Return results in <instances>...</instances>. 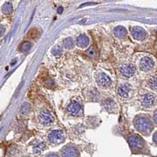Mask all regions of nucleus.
Here are the masks:
<instances>
[{"mask_svg": "<svg viewBox=\"0 0 157 157\" xmlns=\"http://www.w3.org/2000/svg\"><path fill=\"white\" fill-rule=\"evenodd\" d=\"M154 140H155V141L157 142V133H156V134H155V136H154Z\"/></svg>", "mask_w": 157, "mask_h": 157, "instance_id": "nucleus-25", "label": "nucleus"}, {"mask_svg": "<svg viewBox=\"0 0 157 157\" xmlns=\"http://www.w3.org/2000/svg\"><path fill=\"white\" fill-rule=\"evenodd\" d=\"M103 107L106 108L107 111L111 112V113H115L118 111V105H117L116 102L111 98H107L104 100L103 102Z\"/></svg>", "mask_w": 157, "mask_h": 157, "instance_id": "nucleus-10", "label": "nucleus"}, {"mask_svg": "<svg viewBox=\"0 0 157 157\" xmlns=\"http://www.w3.org/2000/svg\"><path fill=\"white\" fill-rule=\"evenodd\" d=\"M133 138H131L130 141H129L130 145L133 146V148H141L143 145V141L136 136H133Z\"/></svg>", "mask_w": 157, "mask_h": 157, "instance_id": "nucleus-15", "label": "nucleus"}, {"mask_svg": "<svg viewBox=\"0 0 157 157\" xmlns=\"http://www.w3.org/2000/svg\"><path fill=\"white\" fill-rule=\"evenodd\" d=\"M154 119H155V122L156 123V124H157V111H155V115H154Z\"/></svg>", "mask_w": 157, "mask_h": 157, "instance_id": "nucleus-23", "label": "nucleus"}, {"mask_svg": "<svg viewBox=\"0 0 157 157\" xmlns=\"http://www.w3.org/2000/svg\"><path fill=\"white\" fill-rule=\"evenodd\" d=\"M63 46L66 48H67V49H71V48H73V46H74V42H73L72 39H67L63 42Z\"/></svg>", "mask_w": 157, "mask_h": 157, "instance_id": "nucleus-20", "label": "nucleus"}, {"mask_svg": "<svg viewBox=\"0 0 157 157\" xmlns=\"http://www.w3.org/2000/svg\"><path fill=\"white\" fill-rule=\"evenodd\" d=\"M135 127L143 134H149L152 130V124L148 118L145 116H138L134 121Z\"/></svg>", "mask_w": 157, "mask_h": 157, "instance_id": "nucleus-2", "label": "nucleus"}, {"mask_svg": "<svg viewBox=\"0 0 157 157\" xmlns=\"http://www.w3.org/2000/svg\"><path fill=\"white\" fill-rule=\"evenodd\" d=\"M39 122L44 126H48L54 122V119L52 113L47 109H43L38 115Z\"/></svg>", "mask_w": 157, "mask_h": 157, "instance_id": "nucleus-7", "label": "nucleus"}, {"mask_svg": "<svg viewBox=\"0 0 157 157\" xmlns=\"http://www.w3.org/2000/svg\"><path fill=\"white\" fill-rule=\"evenodd\" d=\"M86 54L89 56V58H96L97 55L96 50V49H95L94 47H91L90 49H89V50H87Z\"/></svg>", "mask_w": 157, "mask_h": 157, "instance_id": "nucleus-19", "label": "nucleus"}, {"mask_svg": "<svg viewBox=\"0 0 157 157\" xmlns=\"http://www.w3.org/2000/svg\"><path fill=\"white\" fill-rule=\"evenodd\" d=\"M146 85L151 89L157 92V74L149 76L146 80Z\"/></svg>", "mask_w": 157, "mask_h": 157, "instance_id": "nucleus-13", "label": "nucleus"}, {"mask_svg": "<svg viewBox=\"0 0 157 157\" xmlns=\"http://www.w3.org/2000/svg\"><path fill=\"white\" fill-rule=\"evenodd\" d=\"M30 47H31L30 42H23V43L21 45L20 50H21V51L25 52V51H27L28 50H29V49H30Z\"/></svg>", "mask_w": 157, "mask_h": 157, "instance_id": "nucleus-21", "label": "nucleus"}, {"mask_svg": "<svg viewBox=\"0 0 157 157\" xmlns=\"http://www.w3.org/2000/svg\"><path fill=\"white\" fill-rule=\"evenodd\" d=\"M2 10L4 14H10L13 10V6L11 3L10 2H6L2 6Z\"/></svg>", "mask_w": 157, "mask_h": 157, "instance_id": "nucleus-17", "label": "nucleus"}, {"mask_svg": "<svg viewBox=\"0 0 157 157\" xmlns=\"http://www.w3.org/2000/svg\"><path fill=\"white\" fill-rule=\"evenodd\" d=\"M63 157H78V152L73 146H67L63 149Z\"/></svg>", "mask_w": 157, "mask_h": 157, "instance_id": "nucleus-11", "label": "nucleus"}, {"mask_svg": "<svg viewBox=\"0 0 157 157\" xmlns=\"http://www.w3.org/2000/svg\"><path fill=\"white\" fill-rule=\"evenodd\" d=\"M5 32V28L2 25H0V36H2V34Z\"/></svg>", "mask_w": 157, "mask_h": 157, "instance_id": "nucleus-22", "label": "nucleus"}, {"mask_svg": "<svg viewBox=\"0 0 157 157\" xmlns=\"http://www.w3.org/2000/svg\"><path fill=\"white\" fill-rule=\"evenodd\" d=\"M47 157H58V156L57 155H55V154H51V155H49Z\"/></svg>", "mask_w": 157, "mask_h": 157, "instance_id": "nucleus-24", "label": "nucleus"}, {"mask_svg": "<svg viewBox=\"0 0 157 157\" xmlns=\"http://www.w3.org/2000/svg\"><path fill=\"white\" fill-rule=\"evenodd\" d=\"M132 35H133V36L136 39L142 40L143 39L145 38L146 32H145V30L142 29L141 28L135 27V28H133V29L132 30Z\"/></svg>", "mask_w": 157, "mask_h": 157, "instance_id": "nucleus-12", "label": "nucleus"}, {"mask_svg": "<svg viewBox=\"0 0 157 157\" xmlns=\"http://www.w3.org/2000/svg\"><path fill=\"white\" fill-rule=\"evenodd\" d=\"M133 92V88L129 85V83H123L119 85L117 89V93L121 99L128 100L130 98L131 94Z\"/></svg>", "mask_w": 157, "mask_h": 157, "instance_id": "nucleus-5", "label": "nucleus"}, {"mask_svg": "<svg viewBox=\"0 0 157 157\" xmlns=\"http://www.w3.org/2000/svg\"><path fill=\"white\" fill-rule=\"evenodd\" d=\"M67 111L73 116L79 117L83 115V104L78 98L73 99L67 107Z\"/></svg>", "mask_w": 157, "mask_h": 157, "instance_id": "nucleus-3", "label": "nucleus"}, {"mask_svg": "<svg viewBox=\"0 0 157 157\" xmlns=\"http://www.w3.org/2000/svg\"><path fill=\"white\" fill-rule=\"evenodd\" d=\"M156 96L151 93H145L140 97V102L141 105L145 108L152 107L156 102Z\"/></svg>", "mask_w": 157, "mask_h": 157, "instance_id": "nucleus-6", "label": "nucleus"}, {"mask_svg": "<svg viewBox=\"0 0 157 157\" xmlns=\"http://www.w3.org/2000/svg\"><path fill=\"white\" fill-rule=\"evenodd\" d=\"M96 80L100 87L102 89H108L112 85V81H111V78L107 76V74L103 73V72H99L96 74Z\"/></svg>", "mask_w": 157, "mask_h": 157, "instance_id": "nucleus-4", "label": "nucleus"}, {"mask_svg": "<svg viewBox=\"0 0 157 157\" xmlns=\"http://www.w3.org/2000/svg\"><path fill=\"white\" fill-rule=\"evenodd\" d=\"M45 149V145L44 143H40L38 145H36L34 148H33V152L34 153L37 154V153H41V152L44 151V149Z\"/></svg>", "mask_w": 157, "mask_h": 157, "instance_id": "nucleus-18", "label": "nucleus"}, {"mask_svg": "<svg viewBox=\"0 0 157 157\" xmlns=\"http://www.w3.org/2000/svg\"><path fill=\"white\" fill-rule=\"evenodd\" d=\"M89 43V39L85 35H81L77 39V45L81 48H85Z\"/></svg>", "mask_w": 157, "mask_h": 157, "instance_id": "nucleus-14", "label": "nucleus"}, {"mask_svg": "<svg viewBox=\"0 0 157 157\" xmlns=\"http://www.w3.org/2000/svg\"><path fill=\"white\" fill-rule=\"evenodd\" d=\"M115 36H118L119 38H121V37H124L126 34V31L124 28L123 27H118L117 28H115Z\"/></svg>", "mask_w": 157, "mask_h": 157, "instance_id": "nucleus-16", "label": "nucleus"}, {"mask_svg": "<svg viewBox=\"0 0 157 157\" xmlns=\"http://www.w3.org/2000/svg\"><path fill=\"white\" fill-rule=\"evenodd\" d=\"M137 68L141 72L148 73L152 72L155 68V60L149 54H141L136 60Z\"/></svg>", "mask_w": 157, "mask_h": 157, "instance_id": "nucleus-1", "label": "nucleus"}, {"mask_svg": "<svg viewBox=\"0 0 157 157\" xmlns=\"http://www.w3.org/2000/svg\"><path fill=\"white\" fill-rule=\"evenodd\" d=\"M119 73L121 74L123 77L130 78L134 76L135 72H136V68L133 64L125 63V64H122L119 66Z\"/></svg>", "mask_w": 157, "mask_h": 157, "instance_id": "nucleus-8", "label": "nucleus"}, {"mask_svg": "<svg viewBox=\"0 0 157 157\" xmlns=\"http://www.w3.org/2000/svg\"><path fill=\"white\" fill-rule=\"evenodd\" d=\"M65 140V135L62 130H53L48 134V141L52 145H58Z\"/></svg>", "mask_w": 157, "mask_h": 157, "instance_id": "nucleus-9", "label": "nucleus"}]
</instances>
